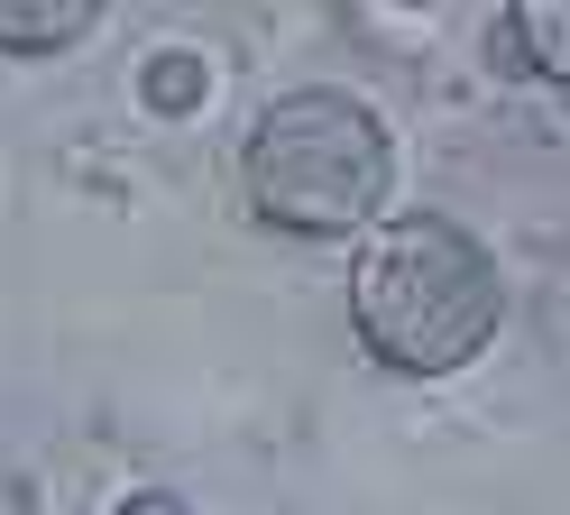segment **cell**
I'll use <instances>...</instances> for the list:
<instances>
[{"label":"cell","instance_id":"obj_1","mask_svg":"<svg viewBox=\"0 0 570 515\" xmlns=\"http://www.w3.org/2000/svg\"><path fill=\"white\" fill-rule=\"evenodd\" d=\"M507 322V276L451 212H386L350 258V331L396 378H460Z\"/></svg>","mask_w":570,"mask_h":515},{"label":"cell","instance_id":"obj_2","mask_svg":"<svg viewBox=\"0 0 570 515\" xmlns=\"http://www.w3.org/2000/svg\"><path fill=\"white\" fill-rule=\"evenodd\" d=\"M386 194H396V129L341 84L276 93L239 138V203L285 240L377 231Z\"/></svg>","mask_w":570,"mask_h":515},{"label":"cell","instance_id":"obj_3","mask_svg":"<svg viewBox=\"0 0 570 515\" xmlns=\"http://www.w3.org/2000/svg\"><path fill=\"white\" fill-rule=\"evenodd\" d=\"M92 28H101L92 0H0V56H65Z\"/></svg>","mask_w":570,"mask_h":515},{"label":"cell","instance_id":"obj_4","mask_svg":"<svg viewBox=\"0 0 570 515\" xmlns=\"http://www.w3.org/2000/svg\"><path fill=\"white\" fill-rule=\"evenodd\" d=\"M497 37H507V56H524V74L570 93V0H524L497 19Z\"/></svg>","mask_w":570,"mask_h":515},{"label":"cell","instance_id":"obj_5","mask_svg":"<svg viewBox=\"0 0 570 515\" xmlns=\"http://www.w3.org/2000/svg\"><path fill=\"white\" fill-rule=\"evenodd\" d=\"M129 515H185L175 497H129Z\"/></svg>","mask_w":570,"mask_h":515}]
</instances>
